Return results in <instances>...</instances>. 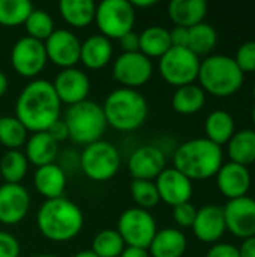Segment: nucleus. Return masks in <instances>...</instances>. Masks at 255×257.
<instances>
[{"label":"nucleus","mask_w":255,"mask_h":257,"mask_svg":"<svg viewBox=\"0 0 255 257\" xmlns=\"http://www.w3.org/2000/svg\"><path fill=\"white\" fill-rule=\"evenodd\" d=\"M15 117L29 133L48 131L62 117V102L54 92L53 83L35 78L26 84L15 101Z\"/></svg>","instance_id":"obj_1"},{"label":"nucleus","mask_w":255,"mask_h":257,"mask_svg":"<svg viewBox=\"0 0 255 257\" xmlns=\"http://www.w3.org/2000/svg\"><path fill=\"white\" fill-rule=\"evenodd\" d=\"M39 233L51 242H69L84 227L81 208L66 197L45 200L36 214Z\"/></svg>","instance_id":"obj_2"},{"label":"nucleus","mask_w":255,"mask_h":257,"mask_svg":"<svg viewBox=\"0 0 255 257\" xmlns=\"http://www.w3.org/2000/svg\"><path fill=\"white\" fill-rule=\"evenodd\" d=\"M222 164V148L206 137L183 142L173 154V167L191 181H204L216 176Z\"/></svg>","instance_id":"obj_3"},{"label":"nucleus","mask_w":255,"mask_h":257,"mask_svg":"<svg viewBox=\"0 0 255 257\" xmlns=\"http://www.w3.org/2000/svg\"><path fill=\"white\" fill-rule=\"evenodd\" d=\"M102 111L108 126L120 133H131L146 122L149 105L138 90L119 87L107 95Z\"/></svg>","instance_id":"obj_4"},{"label":"nucleus","mask_w":255,"mask_h":257,"mask_svg":"<svg viewBox=\"0 0 255 257\" xmlns=\"http://www.w3.org/2000/svg\"><path fill=\"white\" fill-rule=\"evenodd\" d=\"M198 86L206 92L218 98H227L234 95L245 80V74L237 66L234 57L225 54H210L200 63Z\"/></svg>","instance_id":"obj_5"},{"label":"nucleus","mask_w":255,"mask_h":257,"mask_svg":"<svg viewBox=\"0 0 255 257\" xmlns=\"http://www.w3.org/2000/svg\"><path fill=\"white\" fill-rule=\"evenodd\" d=\"M62 119L68 128L69 139L74 143L84 146L102 140L108 126L102 105L90 99L68 107Z\"/></svg>","instance_id":"obj_6"},{"label":"nucleus","mask_w":255,"mask_h":257,"mask_svg":"<svg viewBox=\"0 0 255 257\" xmlns=\"http://www.w3.org/2000/svg\"><path fill=\"white\" fill-rule=\"evenodd\" d=\"M78 161L81 172L93 182H107L113 179L122 166L119 149L105 140H98L84 146Z\"/></svg>","instance_id":"obj_7"},{"label":"nucleus","mask_w":255,"mask_h":257,"mask_svg":"<svg viewBox=\"0 0 255 257\" xmlns=\"http://www.w3.org/2000/svg\"><path fill=\"white\" fill-rule=\"evenodd\" d=\"M137 11L129 0H104L96 5L95 23L99 35L107 39H120L123 35L134 30Z\"/></svg>","instance_id":"obj_8"},{"label":"nucleus","mask_w":255,"mask_h":257,"mask_svg":"<svg viewBox=\"0 0 255 257\" xmlns=\"http://www.w3.org/2000/svg\"><path fill=\"white\" fill-rule=\"evenodd\" d=\"M200 63V57L189 48L171 47L158 60V69L164 81L177 89L197 81Z\"/></svg>","instance_id":"obj_9"},{"label":"nucleus","mask_w":255,"mask_h":257,"mask_svg":"<svg viewBox=\"0 0 255 257\" xmlns=\"http://www.w3.org/2000/svg\"><path fill=\"white\" fill-rule=\"evenodd\" d=\"M116 230L122 236L126 247L147 250L158 232V226L150 211L134 206L120 214Z\"/></svg>","instance_id":"obj_10"},{"label":"nucleus","mask_w":255,"mask_h":257,"mask_svg":"<svg viewBox=\"0 0 255 257\" xmlns=\"http://www.w3.org/2000/svg\"><path fill=\"white\" fill-rule=\"evenodd\" d=\"M48 59L45 53V45L29 36L20 38L11 50V65L14 71L23 77L35 80L45 68Z\"/></svg>","instance_id":"obj_11"},{"label":"nucleus","mask_w":255,"mask_h":257,"mask_svg":"<svg viewBox=\"0 0 255 257\" xmlns=\"http://www.w3.org/2000/svg\"><path fill=\"white\" fill-rule=\"evenodd\" d=\"M153 75V62L141 54L122 53L113 62V78L126 89H140L149 83Z\"/></svg>","instance_id":"obj_12"},{"label":"nucleus","mask_w":255,"mask_h":257,"mask_svg":"<svg viewBox=\"0 0 255 257\" xmlns=\"http://www.w3.org/2000/svg\"><path fill=\"white\" fill-rule=\"evenodd\" d=\"M47 59L60 69L75 68L80 62L81 42L78 36L69 29H56L44 42Z\"/></svg>","instance_id":"obj_13"},{"label":"nucleus","mask_w":255,"mask_h":257,"mask_svg":"<svg viewBox=\"0 0 255 257\" xmlns=\"http://www.w3.org/2000/svg\"><path fill=\"white\" fill-rule=\"evenodd\" d=\"M222 211L227 232L240 239L255 236V199L243 196L228 200Z\"/></svg>","instance_id":"obj_14"},{"label":"nucleus","mask_w":255,"mask_h":257,"mask_svg":"<svg viewBox=\"0 0 255 257\" xmlns=\"http://www.w3.org/2000/svg\"><path fill=\"white\" fill-rule=\"evenodd\" d=\"M32 199L23 184L0 185V224L15 226L21 223L30 211Z\"/></svg>","instance_id":"obj_15"},{"label":"nucleus","mask_w":255,"mask_h":257,"mask_svg":"<svg viewBox=\"0 0 255 257\" xmlns=\"http://www.w3.org/2000/svg\"><path fill=\"white\" fill-rule=\"evenodd\" d=\"M167 167L165 152L156 145H143L128 158V172L134 179L153 181Z\"/></svg>","instance_id":"obj_16"},{"label":"nucleus","mask_w":255,"mask_h":257,"mask_svg":"<svg viewBox=\"0 0 255 257\" xmlns=\"http://www.w3.org/2000/svg\"><path fill=\"white\" fill-rule=\"evenodd\" d=\"M51 83L59 101L68 107L86 101L90 93V78L78 68L60 69Z\"/></svg>","instance_id":"obj_17"},{"label":"nucleus","mask_w":255,"mask_h":257,"mask_svg":"<svg viewBox=\"0 0 255 257\" xmlns=\"http://www.w3.org/2000/svg\"><path fill=\"white\" fill-rule=\"evenodd\" d=\"M155 185L159 200L171 208L189 202L194 194L192 181L174 167H165L155 179Z\"/></svg>","instance_id":"obj_18"},{"label":"nucleus","mask_w":255,"mask_h":257,"mask_svg":"<svg viewBox=\"0 0 255 257\" xmlns=\"http://www.w3.org/2000/svg\"><path fill=\"white\" fill-rule=\"evenodd\" d=\"M195 238L204 244H216L227 232L222 206L209 203L197 209V215L192 224Z\"/></svg>","instance_id":"obj_19"},{"label":"nucleus","mask_w":255,"mask_h":257,"mask_svg":"<svg viewBox=\"0 0 255 257\" xmlns=\"http://www.w3.org/2000/svg\"><path fill=\"white\" fill-rule=\"evenodd\" d=\"M252 184V176L248 167L236 163H224L216 173V187L219 193L228 199H239L248 196Z\"/></svg>","instance_id":"obj_20"},{"label":"nucleus","mask_w":255,"mask_h":257,"mask_svg":"<svg viewBox=\"0 0 255 257\" xmlns=\"http://www.w3.org/2000/svg\"><path fill=\"white\" fill-rule=\"evenodd\" d=\"M66 182L68 179H66L65 170L56 163L36 167L35 175H33V185L36 191L42 197H45V200L63 197Z\"/></svg>","instance_id":"obj_21"},{"label":"nucleus","mask_w":255,"mask_h":257,"mask_svg":"<svg viewBox=\"0 0 255 257\" xmlns=\"http://www.w3.org/2000/svg\"><path fill=\"white\" fill-rule=\"evenodd\" d=\"M113 59V44L102 35H90L81 42L80 62L90 71L105 68Z\"/></svg>","instance_id":"obj_22"},{"label":"nucleus","mask_w":255,"mask_h":257,"mask_svg":"<svg viewBox=\"0 0 255 257\" xmlns=\"http://www.w3.org/2000/svg\"><path fill=\"white\" fill-rule=\"evenodd\" d=\"M188 248V239L180 229L165 227L156 232L147 251L150 257H183Z\"/></svg>","instance_id":"obj_23"},{"label":"nucleus","mask_w":255,"mask_h":257,"mask_svg":"<svg viewBox=\"0 0 255 257\" xmlns=\"http://www.w3.org/2000/svg\"><path fill=\"white\" fill-rule=\"evenodd\" d=\"M167 11L174 26L191 29L204 21L207 3L204 0H171Z\"/></svg>","instance_id":"obj_24"},{"label":"nucleus","mask_w":255,"mask_h":257,"mask_svg":"<svg viewBox=\"0 0 255 257\" xmlns=\"http://www.w3.org/2000/svg\"><path fill=\"white\" fill-rule=\"evenodd\" d=\"M24 148V155L29 164H33L36 167L56 163V158L59 155V143L54 142L47 131L33 133L27 139Z\"/></svg>","instance_id":"obj_25"},{"label":"nucleus","mask_w":255,"mask_h":257,"mask_svg":"<svg viewBox=\"0 0 255 257\" xmlns=\"http://www.w3.org/2000/svg\"><path fill=\"white\" fill-rule=\"evenodd\" d=\"M59 14L63 21L74 29H83L95 21L96 3L92 0H60Z\"/></svg>","instance_id":"obj_26"},{"label":"nucleus","mask_w":255,"mask_h":257,"mask_svg":"<svg viewBox=\"0 0 255 257\" xmlns=\"http://www.w3.org/2000/svg\"><path fill=\"white\" fill-rule=\"evenodd\" d=\"M206 139L221 146L227 145L236 133V120L225 110H213L204 120Z\"/></svg>","instance_id":"obj_27"},{"label":"nucleus","mask_w":255,"mask_h":257,"mask_svg":"<svg viewBox=\"0 0 255 257\" xmlns=\"http://www.w3.org/2000/svg\"><path fill=\"white\" fill-rule=\"evenodd\" d=\"M140 38V53L146 57L152 59H161L170 48V30L162 26H150L146 27L141 33H138Z\"/></svg>","instance_id":"obj_28"},{"label":"nucleus","mask_w":255,"mask_h":257,"mask_svg":"<svg viewBox=\"0 0 255 257\" xmlns=\"http://www.w3.org/2000/svg\"><path fill=\"white\" fill-rule=\"evenodd\" d=\"M206 104V92L195 83L177 87L171 96V107L176 113L191 116L198 113Z\"/></svg>","instance_id":"obj_29"},{"label":"nucleus","mask_w":255,"mask_h":257,"mask_svg":"<svg viewBox=\"0 0 255 257\" xmlns=\"http://www.w3.org/2000/svg\"><path fill=\"white\" fill-rule=\"evenodd\" d=\"M227 155L231 163L251 166L255 163V130H240L227 143Z\"/></svg>","instance_id":"obj_30"},{"label":"nucleus","mask_w":255,"mask_h":257,"mask_svg":"<svg viewBox=\"0 0 255 257\" xmlns=\"http://www.w3.org/2000/svg\"><path fill=\"white\" fill-rule=\"evenodd\" d=\"M189 36H188V48L200 56H210L213 48L218 44V33L216 30L206 21L188 29Z\"/></svg>","instance_id":"obj_31"},{"label":"nucleus","mask_w":255,"mask_h":257,"mask_svg":"<svg viewBox=\"0 0 255 257\" xmlns=\"http://www.w3.org/2000/svg\"><path fill=\"white\" fill-rule=\"evenodd\" d=\"M29 170V161L21 151H6L0 158V176L5 184H21Z\"/></svg>","instance_id":"obj_32"},{"label":"nucleus","mask_w":255,"mask_h":257,"mask_svg":"<svg viewBox=\"0 0 255 257\" xmlns=\"http://www.w3.org/2000/svg\"><path fill=\"white\" fill-rule=\"evenodd\" d=\"M29 139V131L15 116H0V145L8 151H20Z\"/></svg>","instance_id":"obj_33"},{"label":"nucleus","mask_w":255,"mask_h":257,"mask_svg":"<svg viewBox=\"0 0 255 257\" xmlns=\"http://www.w3.org/2000/svg\"><path fill=\"white\" fill-rule=\"evenodd\" d=\"M33 9V5L29 0H0V26H24L26 20L29 18Z\"/></svg>","instance_id":"obj_34"},{"label":"nucleus","mask_w":255,"mask_h":257,"mask_svg":"<svg viewBox=\"0 0 255 257\" xmlns=\"http://www.w3.org/2000/svg\"><path fill=\"white\" fill-rule=\"evenodd\" d=\"M125 247L126 245L116 229H104L95 235L90 251L98 257H119Z\"/></svg>","instance_id":"obj_35"},{"label":"nucleus","mask_w":255,"mask_h":257,"mask_svg":"<svg viewBox=\"0 0 255 257\" xmlns=\"http://www.w3.org/2000/svg\"><path fill=\"white\" fill-rule=\"evenodd\" d=\"M24 27L29 38H33L41 42H45L56 30L53 17L44 9H33L29 18L26 20Z\"/></svg>","instance_id":"obj_36"},{"label":"nucleus","mask_w":255,"mask_h":257,"mask_svg":"<svg viewBox=\"0 0 255 257\" xmlns=\"http://www.w3.org/2000/svg\"><path fill=\"white\" fill-rule=\"evenodd\" d=\"M129 193H131L132 200L137 203V208H141L146 211H150L161 202L155 181L134 179L129 185Z\"/></svg>","instance_id":"obj_37"},{"label":"nucleus","mask_w":255,"mask_h":257,"mask_svg":"<svg viewBox=\"0 0 255 257\" xmlns=\"http://www.w3.org/2000/svg\"><path fill=\"white\" fill-rule=\"evenodd\" d=\"M234 60L243 74L255 72V41L243 42L237 48Z\"/></svg>","instance_id":"obj_38"},{"label":"nucleus","mask_w":255,"mask_h":257,"mask_svg":"<svg viewBox=\"0 0 255 257\" xmlns=\"http://www.w3.org/2000/svg\"><path fill=\"white\" fill-rule=\"evenodd\" d=\"M195 215H197V208L191 202H186L173 208V220L180 229L192 227Z\"/></svg>","instance_id":"obj_39"},{"label":"nucleus","mask_w":255,"mask_h":257,"mask_svg":"<svg viewBox=\"0 0 255 257\" xmlns=\"http://www.w3.org/2000/svg\"><path fill=\"white\" fill-rule=\"evenodd\" d=\"M21 244L17 236L6 230H0V257H20Z\"/></svg>","instance_id":"obj_40"},{"label":"nucleus","mask_w":255,"mask_h":257,"mask_svg":"<svg viewBox=\"0 0 255 257\" xmlns=\"http://www.w3.org/2000/svg\"><path fill=\"white\" fill-rule=\"evenodd\" d=\"M206 257H240L239 256V247L230 244V242H216L212 244V247L207 250Z\"/></svg>","instance_id":"obj_41"},{"label":"nucleus","mask_w":255,"mask_h":257,"mask_svg":"<svg viewBox=\"0 0 255 257\" xmlns=\"http://www.w3.org/2000/svg\"><path fill=\"white\" fill-rule=\"evenodd\" d=\"M119 45H120L122 53H135V51H140V38H138V33L132 30V32H129L126 35H123L119 39Z\"/></svg>","instance_id":"obj_42"},{"label":"nucleus","mask_w":255,"mask_h":257,"mask_svg":"<svg viewBox=\"0 0 255 257\" xmlns=\"http://www.w3.org/2000/svg\"><path fill=\"white\" fill-rule=\"evenodd\" d=\"M188 36H189V30L188 29L174 26L170 30L171 47H186L188 48Z\"/></svg>","instance_id":"obj_43"},{"label":"nucleus","mask_w":255,"mask_h":257,"mask_svg":"<svg viewBox=\"0 0 255 257\" xmlns=\"http://www.w3.org/2000/svg\"><path fill=\"white\" fill-rule=\"evenodd\" d=\"M47 133H48V134H50V137H51L54 142H57V143L65 142L66 139H69L68 128H66V125H65V122H63V119H62V117H60L56 123H53Z\"/></svg>","instance_id":"obj_44"},{"label":"nucleus","mask_w":255,"mask_h":257,"mask_svg":"<svg viewBox=\"0 0 255 257\" xmlns=\"http://www.w3.org/2000/svg\"><path fill=\"white\" fill-rule=\"evenodd\" d=\"M239 256L240 257H255V236L246 238L242 241L239 247Z\"/></svg>","instance_id":"obj_45"},{"label":"nucleus","mask_w":255,"mask_h":257,"mask_svg":"<svg viewBox=\"0 0 255 257\" xmlns=\"http://www.w3.org/2000/svg\"><path fill=\"white\" fill-rule=\"evenodd\" d=\"M119 257H150L146 248H137V247H125L123 253Z\"/></svg>","instance_id":"obj_46"},{"label":"nucleus","mask_w":255,"mask_h":257,"mask_svg":"<svg viewBox=\"0 0 255 257\" xmlns=\"http://www.w3.org/2000/svg\"><path fill=\"white\" fill-rule=\"evenodd\" d=\"M8 87H9V80L6 77V74L0 69V98L5 96V93L8 92Z\"/></svg>","instance_id":"obj_47"},{"label":"nucleus","mask_w":255,"mask_h":257,"mask_svg":"<svg viewBox=\"0 0 255 257\" xmlns=\"http://www.w3.org/2000/svg\"><path fill=\"white\" fill-rule=\"evenodd\" d=\"M131 5L137 11V8H152L156 5V0H132Z\"/></svg>","instance_id":"obj_48"},{"label":"nucleus","mask_w":255,"mask_h":257,"mask_svg":"<svg viewBox=\"0 0 255 257\" xmlns=\"http://www.w3.org/2000/svg\"><path fill=\"white\" fill-rule=\"evenodd\" d=\"M72 257H98L95 253H92L90 250H83V251H78L75 256Z\"/></svg>","instance_id":"obj_49"},{"label":"nucleus","mask_w":255,"mask_h":257,"mask_svg":"<svg viewBox=\"0 0 255 257\" xmlns=\"http://www.w3.org/2000/svg\"><path fill=\"white\" fill-rule=\"evenodd\" d=\"M251 117H252V122H254V125H255V105H254V108H252V113H251Z\"/></svg>","instance_id":"obj_50"},{"label":"nucleus","mask_w":255,"mask_h":257,"mask_svg":"<svg viewBox=\"0 0 255 257\" xmlns=\"http://www.w3.org/2000/svg\"><path fill=\"white\" fill-rule=\"evenodd\" d=\"M33 257H57V256H53V254H38V256H33Z\"/></svg>","instance_id":"obj_51"},{"label":"nucleus","mask_w":255,"mask_h":257,"mask_svg":"<svg viewBox=\"0 0 255 257\" xmlns=\"http://www.w3.org/2000/svg\"><path fill=\"white\" fill-rule=\"evenodd\" d=\"M252 95H254V98H255V81H254V87H252Z\"/></svg>","instance_id":"obj_52"}]
</instances>
